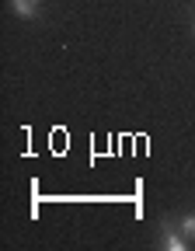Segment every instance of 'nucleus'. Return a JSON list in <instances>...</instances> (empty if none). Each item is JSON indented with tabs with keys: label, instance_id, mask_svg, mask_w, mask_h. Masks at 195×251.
Here are the masks:
<instances>
[{
	"label": "nucleus",
	"instance_id": "nucleus-3",
	"mask_svg": "<svg viewBox=\"0 0 195 251\" xmlns=\"http://www.w3.org/2000/svg\"><path fill=\"white\" fill-rule=\"evenodd\" d=\"M185 237H195V216H185V224H181Z\"/></svg>",
	"mask_w": 195,
	"mask_h": 251
},
{
	"label": "nucleus",
	"instance_id": "nucleus-2",
	"mask_svg": "<svg viewBox=\"0 0 195 251\" xmlns=\"http://www.w3.org/2000/svg\"><path fill=\"white\" fill-rule=\"evenodd\" d=\"M164 248H174V251H185L188 244H185L181 237H171V234H168V237H164Z\"/></svg>",
	"mask_w": 195,
	"mask_h": 251
},
{
	"label": "nucleus",
	"instance_id": "nucleus-1",
	"mask_svg": "<svg viewBox=\"0 0 195 251\" xmlns=\"http://www.w3.org/2000/svg\"><path fill=\"white\" fill-rule=\"evenodd\" d=\"M11 4H14V11L21 18H35L39 14V0H11Z\"/></svg>",
	"mask_w": 195,
	"mask_h": 251
}]
</instances>
